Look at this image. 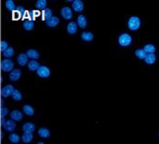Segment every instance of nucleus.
Segmentation results:
<instances>
[{
	"mask_svg": "<svg viewBox=\"0 0 159 144\" xmlns=\"http://www.w3.org/2000/svg\"><path fill=\"white\" fill-rule=\"evenodd\" d=\"M140 26H141V20L138 17L133 16L129 20V22H127V27L132 31L138 30L140 28Z\"/></svg>",
	"mask_w": 159,
	"mask_h": 144,
	"instance_id": "1",
	"label": "nucleus"
},
{
	"mask_svg": "<svg viewBox=\"0 0 159 144\" xmlns=\"http://www.w3.org/2000/svg\"><path fill=\"white\" fill-rule=\"evenodd\" d=\"M14 63L10 59H5L1 61V70L5 73H8V72L13 70Z\"/></svg>",
	"mask_w": 159,
	"mask_h": 144,
	"instance_id": "2",
	"label": "nucleus"
},
{
	"mask_svg": "<svg viewBox=\"0 0 159 144\" xmlns=\"http://www.w3.org/2000/svg\"><path fill=\"white\" fill-rule=\"evenodd\" d=\"M132 42V38L129 34H123L118 38V44L122 47H127Z\"/></svg>",
	"mask_w": 159,
	"mask_h": 144,
	"instance_id": "3",
	"label": "nucleus"
},
{
	"mask_svg": "<svg viewBox=\"0 0 159 144\" xmlns=\"http://www.w3.org/2000/svg\"><path fill=\"white\" fill-rule=\"evenodd\" d=\"M37 74L41 78H47L50 75V70L47 67V66H40V67L37 70Z\"/></svg>",
	"mask_w": 159,
	"mask_h": 144,
	"instance_id": "4",
	"label": "nucleus"
},
{
	"mask_svg": "<svg viewBox=\"0 0 159 144\" xmlns=\"http://www.w3.org/2000/svg\"><path fill=\"white\" fill-rule=\"evenodd\" d=\"M61 14L63 16V19L65 20H71L73 17V12H72V9L68 7H64L61 8Z\"/></svg>",
	"mask_w": 159,
	"mask_h": 144,
	"instance_id": "5",
	"label": "nucleus"
},
{
	"mask_svg": "<svg viewBox=\"0 0 159 144\" xmlns=\"http://www.w3.org/2000/svg\"><path fill=\"white\" fill-rule=\"evenodd\" d=\"M14 89L12 85H7L6 86H4L1 89V96L2 97H8L11 96L12 92H13Z\"/></svg>",
	"mask_w": 159,
	"mask_h": 144,
	"instance_id": "6",
	"label": "nucleus"
},
{
	"mask_svg": "<svg viewBox=\"0 0 159 144\" xmlns=\"http://www.w3.org/2000/svg\"><path fill=\"white\" fill-rule=\"evenodd\" d=\"M20 75H22V71L20 69H14L9 74V79L11 81H18L20 78Z\"/></svg>",
	"mask_w": 159,
	"mask_h": 144,
	"instance_id": "7",
	"label": "nucleus"
},
{
	"mask_svg": "<svg viewBox=\"0 0 159 144\" xmlns=\"http://www.w3.org/2000/svg\"><path fill=\"white\" fill-rule=\"evenodd\" d=\"M5 128V130L8 132H13L16 128V124H15L14 120H8L5 123V125L3 126Z\"/></svg>",
	"mask_w": 159,
	"mask_h": 144,
	"instance_id": "8",
	"label": "nucleus"
},
{
	"mask_svg": "<svg viewBox=\"0 0 159 144\" xmlns=\"http://www.w3.org/2000/svg\"><path fill=\"white\" fill-rule=\"evenodd\" d=\"M28 57H27V55L26 54H24V53H20L19 56H18V58H17V63L20 66H24V65H26L28 63Z\"/></svg>",
	"mask_w": 159,
	"mask_h": 144,
	"instance_id": "9",
	"label": "nucleus"
},
{
	"mask_svg": "<svg viewBox=\"0 0 159 144\" xmlns=\"http://www.w3.org/2000/svg\"><path fill=\"white\" fill-rule=\"evenodd\" d=\"M59 23H60V19L58 17H54V16L46 20V25L49 27H55L57 26Z\"/></svg>",
	"mask_w": 159,
	"mask_h": 144,
	"instance_id": "10",
	"label": "nucleus"
},
{
	"mask_svg": "<svg viewBox=\"0 0 159 144\" xmlns=\"http://www.w3.org/2000/svg\"><path fill=\"white\" fill-rule=\"evenodd\" d=\"M72 3H73V8L76 12H81L84 9V4L81 0H75Z\"/></svg>",
	"mask_w": 159,
	"mask_h": 144,
	"instance_id": "11",
	"label": "nucleus"
},
{
	"mask_svg": "<svg viewBox=\"0 0 159 144\" xmlns=\"http://www.w3.org/2000/svg\"><path fill=\"white\" fill-rule=\"evenodd\" d=\"M10 117H11V119L14 121H20L23 118V115L20 111L14 110L11 112V114H10Z\"/></svg>",
	"mask_w": 159,
	"mask_h": 144,
	"instance_id": "12",
	"label": "nucleus"
},
{
	"mask_svg": "<svg viewBox=\"0 0 159 144\" xmlns=\"http://www.w3.org/2000/svg\"><path fill=\"white\" fill-rule=\"evenodd\" d=\"M23 130L24 132H30L32 133L35 130V126L33 124V123H30V122H27L25 123V124L23 126Z\"/></svg>",
	"mask_w": 159,
	"mask_h": 144,
	"instance_id": "13",
	"label": "nucleus"
},
{
	"mask_svg": "<svg viewBox=\"0 0 159 144\" xmlns=\"http://www.w3.org/2000/svg\"><path fill=\"white\" fill-rule=\"evenodd\" d=\"M67 32L70 34H76V32H77V24H76L75 22H70L68 24V26H67Z\"/></svg>",
	"mask_w": 159,
	"mask_h": 144,
	"instance_id": "14",
	"label": "nucleus"
},
{
	"mask_svg": "<svg viewBox=\"0 0 159 144\" xmlns=\"http://www.w3.org/2000/svg\"><path fill=\"white\" fill-rule=\"evenodd\" d=\"M26 55H27L28 58L33 59V60L39 59V53L35 49H29V50H27Z\"/></svg>",
	"mask_w": 159,
	"mask_h": 144,
	"instance_id": "15",
	"label": "nucleus"
},
{
	"mask_svg": "<svg viewBox=\"0 0 159 144\" xmlns=\"http://www.w3.org/2000/svg\"><path fill=\"white\" fill-rule=\"evenodd\" d=\"M38 135L41 138H49L50 136V132H49V130L48 129V128L41 127L40 129L38 130Z\"/></svg>",
	"mask_w": 159,
	"mask_h": 144,
	"instance_id": "16",
	"label": "nucleus"
},
{
	"mask_svg": "<svg viewBox=\"0 0 159 144\" xmlns=\"http://www.w3.org/2000/svg\"><path fill=\"white\" fill-rule=\"evenodd\" d=\"M23 110L24 114H26V115H28V116H33L34 114V108L31 105H24L23 108Z\"/></svg>",
	"mask_w": 159,
	"mask_h": 144,
	"instance_id": "17",
	"label": "nucleus"
},
{
	"mask_svg": "<svg viewBox=\"0 0 159 144\" xmlns=\"http://www.w3.org/2000/svg\"><path fill=\"white\" fill-rule=\"evenodd\" d=\"M77 24L79 25V27L84 29L87 26V19L84 15H79L77 18Z\"/></svg>",
	"mask_w": 159,
	"mask_h": 144,
	"instance_id": "18",
	"label": "nucleus"
},
{
	"mask_svg": "<svg viewBox=\"0 0 159 144\" xmlns=\"http://www.w3.org/2000/svg\"><path fill=\"white\" fill-rule=\"evenodd\" d=\"M27 64H28V68H29L30 71H37L40 67V64L37 63V60H34L29 61Z\"/></svg>",
	"mask_w": 159,
	"mask_h": 144,
	"instance_id": "19",
	"label": "nucleus"
},
{
	"mask_svg": "<svg viewBox=\"0 0 159 144\" xmlns=\"http://www.w3.org/2000/svg\"><path fill=\"white\" fill-rule=\"evenodd\" d=\"M93 34L90 32H84L81 34V38L83 39L86 42H90V41L93 39Z\"/></svg>",
	"mask_w": 159,
	"mask_h": 144,
	"instance_id": "20",
	"label": "nucleus"
},
{
	"mask_svg": "<svg viewBox=\"0 0 159 144\" xmlns=\"http://www.w3.org/2000/svg\"><path fill=\"white\" fill-rule=\"evenodd\" d=\"M145 63L148 64H153L155 63L156 60V56L155 54H146V57L144 58Z\"/></svg>",
	"mask_w": 159,
	"mask_h": 144,
	"instance_id": "21",
	"label": "nucleus"
},
{
	"mask_svg": "<svg viewBox=\"0 0 159 144\" xmlns=\"http://www.w3.org/2000/svg\"><path fill=\"white\" fill-rule=\"evenodd\" d=\"M34 138V136L32 133L30 132H24L23 135V141L25 142V143H29L33 140Z\"/></svg>",
	"mask_w": 159,
	"mask_h": 144,
	"instance_id": "22",
	"label": "nucleus"
},
{
	"mask_svg": "<svg viewBox=\"0 0 159 144\" xmlns=\"http://www.w3.org/2000/svg\"><path fill=\"white\" fill-rule=\"evenodd\" d=\"M34 27V23L33 20H25V22H23V28L24 30H26V31H31V30H33Z\"/></svg>",
	"mask_w": 159,
	"mask_h": 144,
	"instance_id": "23",
	"label": "nucleus"
},
{
	"mask_svg": "<svg viewBox=\"0 0 159 144\" xmlns=\"http://www.w3.org/2000/svg\"><path fill=\"white\" fill-rule=\"evenodd\" d=\"M143 50L145 51L146 54H155V47L152 44H148L146 45L144 48H143Z\"/></svg>",
	"mask_w": 159,
	"mask_h": 144,
	"instance_id": "24",
	"label": "nucleus"
},
{
	"mask_svg": "<svg viewBox=\"0 0 159 144\" xmlns=\"http://www.w3.org/2000/svg\"><path fill=\"white\" fill-rule=\"evenodd\" d=\"M3 55H4V57H5V58H7V59L12 58V57H13V55H14V49H13V48L8 47V48L3 52Z\"/></svg>",
	"mask_w": 159,
	"mask_h": 144,
	"instance_id": "25",
	"label": "nucleus"
},
{
	"mask_svg": "<svg viewBox=\"0 0 159 144\" xmlns=\"http://www.w3.org/2000/svg\"><path fill=\"white\" fill-rule=\"evenodd\" d=\"M11 97H12V99L14 100H16V101H19L23 99V95L22 93L20 92V90L18 89H14L13 92H12V94H11Z\"/></svg>",
	"mask_w": 159,
	"mask_h": 144,
	"instance_id": "26",
	"label": "nucleus"
},
{
	"mask_svg": "<svg viewBox=\"0 0 159 144\" xmlns=\"http://www.w3.org/2000/svg\"><path fill=\"white\" fill-rule=\"evenodd\" d=\"M35 7L37 9H46L47 7V1L46 0H38V1L35 3Z\"/></svg>",
	"mask_w": 159,
	"mask_h": 144,
	"instance_id": "27",
	"label": "nucleus"
},
{
	"mask_svg": "<svg viewBox=\"0 0 159 144\" xmlns=\"http://www.w3.org/2000/svg\"><path fill=\"white\" fill-rule=\"evenodd\" d=\"M9 140L11 143L16 144L20 141V137L18 134H16V133H11V134L9 135Z\"/></svg>",
	"mask_w": 159,
	"mask_h": 144,
	"instance_id": "28",
	"label": "nucleus"
},
{
	"mask_svg": "<svg viewBox=\"0 0 159 144\" xmlns=\"http://www.w3.org/2000/svg\"><path fill=\"white\" fill-rule=\"evenodd\" d=\"M43 13V18H44V20H49V19H50L51 17H52V10L51 9H49V8H46V9H44V11L42 12Z\"/></svg>",
	"mask_w": 159,
	"mask_h": 144,
	"instance_id": "29",
	"label": "nucleus"
},
{
	"mask_svg": "<svg viewBox=\"0 0 159 144\" xmlns=\"http://www.w3.org/2000/svg\"><path fill=\"white\" fill-rule=\"evenodd\" d=\"M135 55L137 56L138 58L141 59V60H144V58L146 57V52L143 49H137L135 51Z\"/></svg>",
	"mask_w": 159,
	"mask_h": 144,
	"instance_id": "30",
	"label": "nucleus"
},
{
	"mask_svg": "<svg viewBox=\"0 0 159 144\" xmlns=\"http://www.w3.org/2000/svg\"><path fill=\"white\" fill-rule=\"evenodd\" d=\"M6 8L9 11H13V10H15V8H16V6H15V3L12 0H8V1H6Z\"/></svg>",
	"mask_w": 159,
	"mask_h": 144,
	"instance_id": "31",
	"label": "nucleus"
},
{
	"mask_svg": "<svg viewBox=\"0 0 159 144\" xmlns=\"http://www.w3.org/2000/svg\"><path fill=\"white\" fill-rule=\"evenodd\" d=\"M20 17H22V14H20V12H18L17 10H13V11H12V19H13V20H18L19 19H20Z\"/></svg>",
	"mask_w": 159,
	"mask_h": 144,
	"instance_id": "32",
	"label": "nucleus"
},
{
	"mask_svg": "<svg viewBox=\"0 0 159 144\" xmlns=\"http://www.w3.org/2000/svg\"><path fill=\"white\" fill-rule=\"evenodd\" d=\"M8 114V109L6 107H1V110H0V115H1V117H5L7 114Z\"/></svg>",
	"mask_w": 159,
	"mask_h": 144,
	"instance_id": "33",
	"label": "nucleus"
},
{
	"mask_svg": "<svg viewBox=\"0 0 159 144\" xmlns=\"http://www.w3.org/2000/svg\"><path fill=\"white\" fill-rule=\"evenodd\" d=\"M8 48V43L6 42V41H1V43H0V48H1L2 52H4V51L6 50Z\"/></svg>",
	"mask_w": 159,
	"mask_h": 144,
	"instance_id": "34",
	"label": "nucleus"
},
{
	"mask_svg": "<svg viewBox=\"0 0 159 144\" xmlns=\"http://www.w3.org/2000/svg\"><path fill=\"white\" fill-rule=\"evenodd\" d=\"M30 15L33 17V20H34L35 17H39L40 16V12L38 11V10H34V11L30 12Z\"/></svg>",
	"mask_w": 159,
	"mask_h": 144,
	"instance_id": "35",
	"label": "nucleus"
},
{
	"mask_svg": "<svg viewBox=\"0 0 159 144\" xmlns=\"http://www.w3.org/2000/svg\"><path fill=\"white\" fill-rule=\"evenodd\" d=\"M16 10L18 12H20L22 15H23L24 14V12H25V9L23 8V6H18L17 8H16Z\"/></svg>",
	"mask_w": 159,
	"mask_h": 144,
	"instance_id": "36",
	"label": "nucleus"
},
{
	"mask_svg": "<svg viewBox=\"0 0 159 144\" xmlns=\"http://www.w3.org/2000/svg\"><path fill=\"white\" fill-rule=\"evenodd\" d=\"M5 123H6V121H5V118L4 117H1V126H4Z\"/></svg>",
	"mask_w": 159,
	"mask_h": 144,
	"instance_id": "37",
	"label": "nucleus"
},
{
	"mask_svg": "<svg viewBox=\"0 0 159 144\" xmlns=\"http://www.w3.org/2000/svg\"><path fill=\"white\" fill-rule=\"evenodd\" d=\"M0 104H1V107H3L4 106V100L1 99V101H0Z\"/></svg>",
	"mask_w": 159,
	"mask_h": 144,
	"instance_id": "38",
	"label": "nucleus"
},
{
	"mask_svg": "<svg viewBox=\"0 0 159 144\" xmlns=\"http://www.w3.org/2000/svg\"><path fill=\"white\" fill-rule=\"evenodd\" d=\"M0 137H1V140L3 138V133H1V134H0Z\"/></svg>",
	"mask_w": 159,
	"mask_h": 144,
	"instance_id": "39",
	"label": "nucleus"
}]
</instances>
